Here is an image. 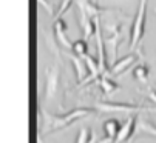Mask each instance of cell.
Returning <instances> with one entry per match:
<instances>
[{"label": "cell", "instance_id": "cell-1", "mask_svg": "<svg viewBox=\"0 0 156 143\" xmlns=\"http://www.w3.org/2000/svg\"><path fill=\"white\" fill-rule=\"evenodd\" d=\"M93 114V109L91 108H77V109H73L70 112H66L63 115H53L47 111L42 112V118H43V123H42V134L47 135L50 132H54V131H59V129H63V128H68L71 126L74 122L80 120V118H85L88 115Z\"/></svg>", "mask_w": 156, "mask_h": 143}, {"label": "cell", "instance_id": "cell-2", "mask_svg": "<svg viewBox=\"0 0 156 143\" xmlns=\"http://www.w3.org/2000/svg\"><path fill=\"white\" fill-rule=\"evenodd\" d=\"M145 22H147V0H139V8L131 23L130 29V49L135 51L139 46L144 32H145Z\"/></svg>", "mask_w": 156, "mask_h": 143}, {"label": "cell", "instance_id": "cell-3", "mask_svg": "<svg viewBox=\"0 0 156 143\" xmlns=\"http://www.w3.org/2000/svg\"><path fill=\"white\" fill-rule=\"evenodd\" d=\"M94 106L102 111V112H118V114H130V115H136V112L141 111H148L150 108L145 106H139V105H133V103H102V102H96Z\"/></svg>", "mask_w": 156, "mask_h": 143}, {"label": "cell", "instance_id": "cell-4", "mask_svg": "<svg viewBox=\"0 0 156 143\" xmlns=\"http://www.w3.org/2000/svg\"><path fill=\"white\" fill-rule=\"evenodd\" d=\"M59 68H48L47 69V83H45V102H50L56 97L59 89Z\"/></svg>", "mask_w": 156, "mask_h": 143}, {"label": "cell", "instance_id": "cell-5", "mask_svg": "<svg viewBox=\"0 0 156 143\" xmlns=\"http://www.w3.org/2000/svg\"><path fill=\"white\" fill-rule=\"evenodd\" d=\"M136 120H138L136 115H130L127 118V120L124 122V125H122V128H121V131H119V134H118V137H116V140H115V143H125L133 134H135Z\"/></svg>", "mask_w": 156, "mask_h": 143}, {"label": "cell", "instance_id": "cell-6", "mask_svg": "<svg viewBox=\"0 0 156 143\" xmlns=\"http://www.w3.org/2000/svg\"><path fill=\"white\" fill-rule=\"evenodd\" d=\"M135 60H136V56H135V54H128V56H125V57H122V59H119V60H115L113 63H111L110 74H111V76H119V74H122L125 69H128L133 63H135Z\"/></svg>", "mask_w": 156, "mask_h": 143}, {"label": "cell", "instance_id": "cell-7", "mask_svg": "<svg viewBox=\"0 0 156 143\" xmlns=\"http://www.w3.org/2000/svg\"><path fill=\"white\" fill-rule=\"evenodd\" d=\"M104 132H105V138L110 141V143H115L122 125L119 123V120H116V118H108V120L104 122Z\"/></svg>", "mask_w": 156, "mask_h": 143}, {"label": "cell", "instance_id": "cell-8", "mask_svg": "<svg viewBox=\"0 0 156 143\" xmlns=\"http://www.w3.org/2000/svg\"><path fill=\"white\" fill-rule=\"evenodd\" d=\"M66 29H68V26H66V22L63 19H57L54 22V36H56V39L65 48H71L73 43H70L68 37H66Z\"/></svg>", "mask_w": 156, "mask_h": 143}, {"label": "cell", "instance_id": "cell-9", "mask_svg": "<svg viewBox=\"0 0 156 143\" xmlns=\"http://www.w3.org/2000/svg\"><path fill=\"white\" fill-rule=\"evenodd\" d=\"M73 65H74V69H76V77H77V82L79 83H83L85 80L83 79H88L87 74L90 76L88 73V68H87V63H85V59L82 60V57H77V56H70Z\"/></svg>", "mask_w": 156, "mask_h": 143}, {"label": "cell", "instance_id": "cell-10", "mask_svg": "<svg viewBox=\"0 0 156 143\" xmlns=\"http://www.w3.org/2000/svg\"><path fill=\"white\" fill-rule=\"evenodd\" d=\"M99 86H101V89H102V92H104L105 95H111L115 91L119 89V85H118L116 82L111 80L110 76H102V77L99 79Z\"/></svg>", "mask_w": 156, "mask_h": 143}, {"label": "cell", "instance_id": "cell-11", "mask_svg": "<svg viewBox=\"0 0 156 143\" xmlns=\"http://www.w3.org/2000/svg\"><path fill=\"white\" fill-rule=\"evenodd\" d=\"M71 51L73 54H76L77 57H88V43L85 39H80V40H76L73 42V46H71Z\"/></svg>", "mask_w": 156, "mask_h": 143}, {"label": "cell", "instance_id": "cell-12", "mask_svg": "<svg viewBox=\"0 0 156 143\" xmlns=\"http://www.w3.org/2000/svg\"><path fill=\"white\" fill-rule=\"evenodd\" d=\"M94 138H96L94 131H90L88 128H82V129L77 132L76 143H93Z\"/></svg>", "mask_w": 156, "mask_h": 143}, {"label": "cell", "instance_id": "cell-13", "mask_svg": "<svg viewBox=\"0 0 156 143\" xmlns=\"http://www.w3.org/2000/svg\"><path fill=\"white\" fill-rule=\"evenodd\" d=\"M148 74H150V69H148L147 65H138L135 69H133V77H135L138 82H142V83L147 82Z\"/></svg>", "mask_w": 156, "mask_h": 143}, {"label": "cell", "instance_id": "cell-14", "mask_svg": "<svg viewBox=\"0 0 156 143\" xmlns=\"http://www.w3.org/2000/svg\"><path fill=\"white\" fill-rule=\"evenodd\" d=\"M139 131L141 132H147V134H153L154 137H156V126L150 122V120H142V122H139Z\"/></svg>", "mask_w": 156, "mask_h": 143}, {"label": "cell", "instance_id": "cell-15", "mask_svg": "<svg viewBox=\"0 0 156 143\" xmlns=\"http://www.w3.org/2000/svg\"><path fill=\"white\" fill-rule=\"evenodd\" d=\"M39 3H40V5L43 6V8H45V9H47V11H48L50 14H54V11H53V8L50 6V3L47 2V0H39Z\"/></svg>", "mask_w": 156, "mask_h": 143}, {"label": "cell", "instance_id": "cell-16", "mask_svg": "<svg viewBox=\"0 0 156 143\" xmlns=\"http://www.w3.org/2000/svg\"><path fill=\"white\" fill-rule=\"evenodd\" d=\"M148 99L156 105V91H154V89H150V91H148Z\"/></svg>", "mask_w": 156, "mask_h": 143}]
</instances>
